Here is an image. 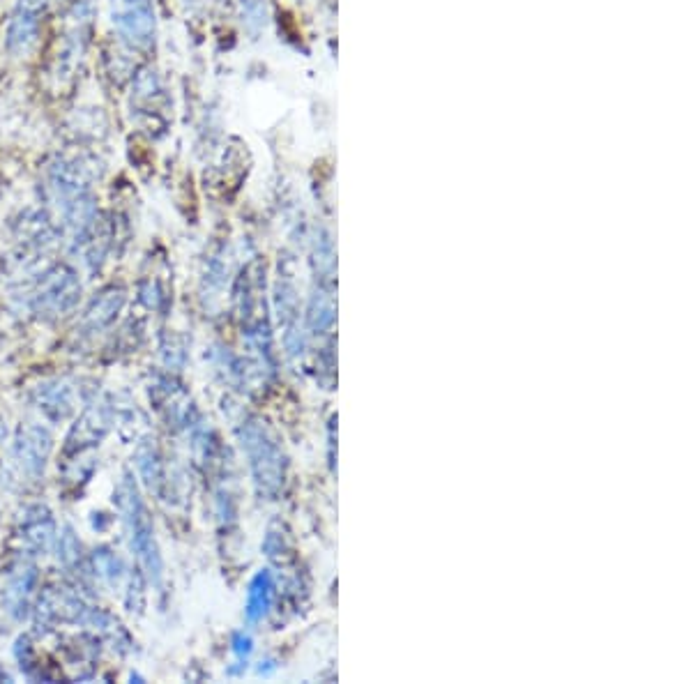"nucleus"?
<instances>
[{
    "label": "nucleus",
    "mask_w": 691,
    "mask_h": 684,
    "mask_svg": "<svg viewBox=\"0 0 691 684\" xmlns=\"http://www.w3.org/2000/svg\"><path fill=\"white\" fill-rule=\"evenodd\" d=\"M242 10H245L247 24L263 26V0H242Z\"/></svg>",
    "instance_id": "14"
},
{
    "label": "nucleus",
    "mask_w": 691,
    "mask_h": 684,
    "mask_svg": "<svg viewBox=\"0 0 691 684\" xmlns=\"http://www.w3.org/2000/svg\"><path fill=\"white\" fill-rule=\"evenodd\" d=\"M242 438V450L249 456V466L254 470V480L261 486L263 493L279 491V486L284 482V461L282 450H279L275 440L268 436L261 424L249 422L240 431Z\"/></svg>",
    "instance_id": "2"
},
{
    "label": "nucleus",
    "mask_w": 691,
    "mask_h": 684,
    "mask_svg": "<svg viewBox=\"0 0 691 684\" xmlns=\"http://www.w3.org/2000/svg\"><path fill=\"white\" fill-rule=\"evenodd\" d=\"M35 581H37V574L30 562H19V565L10 572V579H7V588H5V602H7V611H10L14 618L21 620L28 615L30 599H33L35 595Z\"/></svg>",
    "instance_id": "8"
},
{
    "label": "nucleus",
    "mask_w": 691,
    "mask_h": 684,
    "mask_svg": "<svg viewBox=\"0 0 691 684\" xmlns=\"http://www.w3.org/2000/svg\"><path fill=\"white\" fill-rule=\"evenodd\" d=\"M116 498H118V509H120V514H123L127 532H129L132 551L136 553V560H139L143 572L157 583L159 579H162V556H159V549L155 542L153 521H150L148 509L146 505H143L139 491H136V484L129 475H125L123 482L118 484Z\"/></svg>",
    "instance_id": "1"
},
{
    "label": "nucleus",
    "mask_w": 691,
    "mask_h": 684,
    "mask_svg": "<svg viewBox=\"0 0 691 684\" xmlns=\"http://www.w3.org/2000/svg\"><path fill=\"white\" fill-rule=\"evenodd\" d=\"M95 569L100 572L102 579H106L109 583H116L120 576H123V562H120L116 556H113L111 551L102 549L100 553L95 556Z\"/></svg>",
    "instance_id": "13"
},
{
    "label": "nucleus",
    "mask_w": 691,
    "mask_h": 684,
    "mask_svg": "<svg viewBox=\"0 0 691 684\" xmlns=\"http://www.w3.org/2000/svg\"><path fill=\"white\" fill-rule=\"evenodd\" d=\"M111 427V406L109 404H90L74 429L67 436V450L81 452L86 447L100 443Z\"/></svg>",
    "instance_id": "6"
},
{
    "label": "nucleus",
    "mask_w": 691,
    "mask_h": 684,
    "mask_svg": "<svg viewBox=\"0 0 691 684\" xmlns=\"http://www.w3.org/2000/svg\"><path fill=\"white\" fill-rule=\"evenodd\" d=\"M81 291L77 275L67 268H53L42 277L40 286L33 295V307L37 314H63L77 302V295Z\"/></svg>",
    "instance_id": "4"
},
{
    "label": "nucleus",
    "mask_w": 691,
    "mask_h": 684,
    "mask_svg": "<svg viewBox=\"0 0 691 684\" xmlns=\"http://www.w3.org/2000/svg\"><path fill=\"white\" fill-rule=\"evenodd\" d=\"M272 597H275V581H272V576L268 572L256 574V579L249 583L247 590V620H263V615L268 613V608L272 604Z\"/></svg>",
    "instance_id": "11"
},
{
    "label": "nucleus",
    "mask_w": 691,
    "mask_h": 684,
    "mask_svg": "<svg viewBox=\"0 0 691 684\" xmlns=\"http://www.w3.org/2000/svg\"><path fill=\"white\" fill-rule=\"evenodd\" d=\"M21 537L33 551H49L56 542V523L44 507H33L21 523Z\"/></svg>",
    "instance_id": "9"
},
{
    "label": "nucleus",
    "mask_w": 691,
    "mask_h": 684,
    "mask_svg": "<svg viewBox=\"0 0 691 684\" xmlns=\"http://www.w3.org/2000/svg\"><path fill=\"white\" fill-rule=\"evenodd\" d=\"M111 24L132 49H150L157 35L155 0H109Z\"/></svg>",
    "instance_id": "3"
},
{
    "label": "nucleus",
    "mask_w": 691,
    "mask_h": 684,
    "mask_svg": "<svg viewBox=\"0 0 691 684\" xmlns=\"http://www.w3.org/2000/svg\"><path fill=\"white\" fill-rule=\"evenodd\" d=\"M233 650H235V655H238L240 659L249 657V652H252V638H249L247 634H235Z\"/></svg>",
    "instance_id": "16"
},
{
    "label": "nucleus",
    "mask_w": 691,
    "mask_h": 684,
    "mask_svg": "<svg viewBox=\"0 0 691 684\" xmlns=\"http://www.w3.org/2000/svg\"><path fill=\"white\" fill-rule=\"evenodd\" d=\"M40 408L51 417H63L72 410V394L65 385H44L40 394Z\"/></svg>",
    "instance_id": "12"
},
{
    "label": "nucleus",
    "mask_w": 691,
    "mask_h": 684,
    "mask_svg": "<svg viewBox=\"0 0 691 684\" xmlns=\"http://www.w3.org/2000/svg\"><path fill=\"white\" fill-rule=\"evenodd\" d=\"M40 30H42L40 14L14 10L10 24H7V35H5L7 51L17 58L28 56V53L37 47V42H40Z\"/></svg>",
    "instance_id": "7"
},
{
    "label": "nucleus",
    "mask_w": 691,
    "mask_h": 684,
    "mask_svg": "<svg viewBox=\"0 0 691 684\" xmlns=\"http://www.w3.org/2000/svg\"><path fill=\"white\" fill-rule=\"evenodd\" d=\"M51 447L53 440L47 429L37 427V424H26V427L19 429L17 443H14V456H17L19 466L28 475H40L44 466H47Z\"/></svg>",
    "instance_id": "5"
},
{
    "label": "nucleus",
    "mask_w": 691,
    "mask_h": 684,
    "mask_svg": "<svg viewBox=\"0 0 691 684\" xmlns=\"http://www.w3.org/2000/svg\"><path fill=\"white\" fill-rule=\"evenodd\" d=\"M49 0H17V5H14V10H21V12H28V14H40L47 10Z\"/></svg>",
    "instance_id": "15"
},
{
    "label": "nucleus",
    "mask_w": 691,
    "mask_h": 684,
    "mask_svg": "<svg viewBox=\"0 0 691 684\" xmlns=\"http://www.w3.org/2000/svg\"><path fill=\"white\" fill-rule=\"evenodd\" d=\"M125 302V293L123 291H116V288H111V291H106L100 295V300L93 302V307L86 311V318H83V325H86L88 332H97L102 330L104 325H109L116 314L123 307Z\"/></svg>",
    "instance_id": "10"
}]
</instances>
